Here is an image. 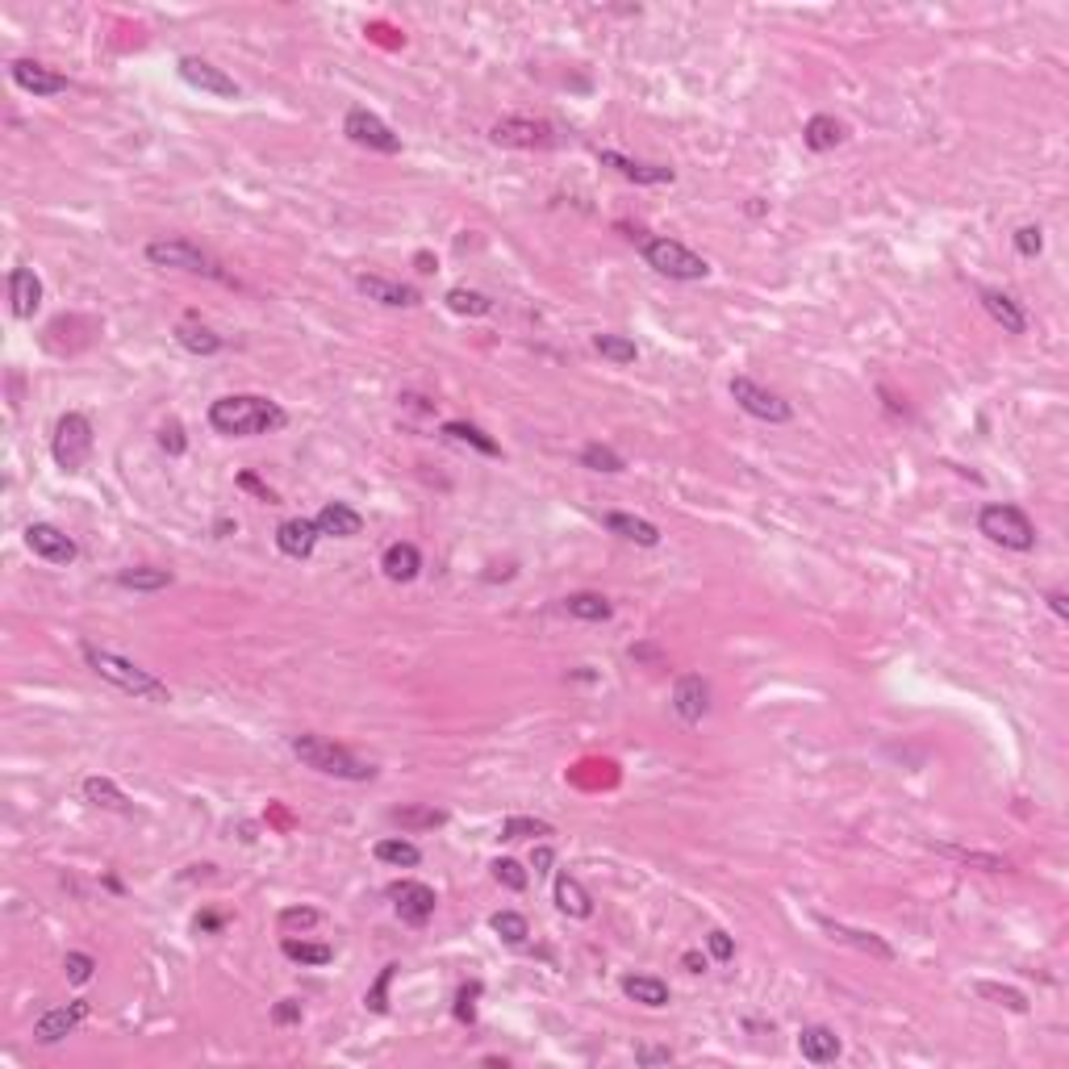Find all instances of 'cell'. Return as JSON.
Wrapping results in <instances>:
<instances>
[{
	"label": "cell",
	"instance_id": "obj_1",
	"mask_svg": "<svg viewBox=\"0 0 1069 1069\" xmlns=\"http://www.w3.org/2000/svg\"><path fill=\"white\" fill-rule=\"evenodd\" d=\"M209 426L226 439H255V435H276L289 426V414H284L272 397L259 393H230L218 397L209 406Z\"/></svg>",
	"mask_w": 1069,
	"mask_h": 1069
},
{
	"label": "cell",
	"instance_id": "obj_2",
	"mask_svg": "<svg viewBox=\"0 0 1069 1069\" xmlns=\"http://www.w3.org/2000/svg\"><path fill=\"white\" fill-rule=\"evenodd\" d=\"M80 656H84V664H88L92 673L105 677L109 685H117L122 694L147 698V702H168V698H172V694H168V685H163L155 673H147L142 664H134V660H126V656L105 652V648H97V644H80Z\"/></svg>",
	"mask_w": 1069,
	"mask_h": 1069
},
{
	"label": "cell",
	"instance_id": "obj_3",
	"mask_svg": "<svg viewBox=\"0 0 1069 1069\" xmlns=\"http://www.w3.org/2000/svg\"><path fill=\"white\" fill-rule=\"evenodd\" d=\"M289 748H293V756L301 760L305 769H314L322 777H339V781H372L376 777V765H368V760L347 752L343 744L326 740V735H293Z\"/></svg>",
	"mask_w": 1069,
	"mask_h": 1069
},
{
	"label": "cell",
	"instance_id": "obj_4",
	"mask_svg": "<svg viewBox=\"0 0 1069 1069\" xmlns=\"http://www.w3.org/2000/svg\"><path fill=\"white\" fill-rule=\"evenodd\" d=\"M978 531L990 539V543H999V548H1011V552H1032L1036 548V527H1032V518L1011 506V502H990L978 510Z\"/></svg>",
	"mask_w": 1069,
	"mask_h": 1069
},
{
	"label": "cell",
	"instance_id": "obj_5",
	"mask_svg": "<svg viewBox=\"0 0 1069 1069\" xmlns=\"http://www.w3.org/2000/svg\"><path fill=\"white\" fill-rule=\"evenodd\" d=\"M639 255L648 259V268L669 276V280H706L710 276V264L702 255H694L685 243L677 239H644L639 243Z\"/></svg>",
	"mask_w": 1069,
	"mask_h": 1069
},
{
	"label": "cell",
	"instance_id": "obj_6",
	"mask_svg": "<svg viewBox=\"0 0 1069 1069\" xmlns=\"http://www.w3.org/2000/svg\"><path fill=\"white\" fill-rule=\"evenodd\" d=\"M147 264L155 268H172V272H193V276H213V280H226L222 268L213 264V259L188 239H155L147 243Z\"/></svg>",
	"mask_w": 1069,
	"mask_h": 1069
},
{
	"label": "cell",
	"instance_id": "obj_7",
	"mask_svg": "<svg viewBox=\"0 0 1069 1069\" xmlns=\"http://www.w3.org/2000/svg\"><path fill=\"white\" fill-rule=\"evenodd\" d=\"M51 456L63 472H80L92 456V422L84 414H63L51 435Z\"/></svg>",
	"mask_w": 1069,
	"mask_h": 1069
},
{
	"label": "cell",
	"instance_id": "obj_8",
	"mask_svg": "<svg viewBox=\"0 0 1069 1069\" xmlns=\"http://www.w3.org/2000/svg\"><path fill=\"white\" fill-rule=\"evenodd\" d=\"M731 397H735V406H740L744 414H752V418H760V422L781 426V422H790V418H794L790 401H781L773 389L756 385L752 376H731Z\"/></svg>",
	"mask_w": 1069,
	"mask_h": 1069
},
{
	"label": "cell",
	"instance_id": "obj_9",
	"mask_svg": "<svg viewBox=\"0 0 1069 1069\" xmlns=\"http://www.w3.org/2000/svg\"><path fill=\"white\" fill-rule=\"evenodd\" d=\"M385 894L393 898V911L401 915V923H410V928H422V923L431 919L435 907H439L435 890L426 886V882H410V877H401V882H389Z\"/></svg>",
	"mask_w": 1069,
	"mask_h": 1069
},
{
	"label": "cell",
	"instance_id": "obj_10",
	"mask_svg": "<svg viewBox=\"0 0 1069 1069\" xmlns=\"http://www.w3.org/2000/svg\"><path fill=\"white\" fill-rule=\"evenodd\" d=\"M343 134L355 142V147H368V151H380V155H397L401 151V138L368 109H351L343 117Z\"/></svg>",
	"mask_w": 1069,
	"mask_h": 1069
},
{
	"label": "cell",
	"instance_id": "obj_11",
	"mask_svg": "<svg viewBox=\"0 0 1069 1069\" xmlns=\"http://www.w3.org/2000/svg\"><path fill=\"white\" fill-rule=\"evenodd\" d=\"M489 138L497 142V147L535 151V147H548V142H552V126L548 122H535V117H502V122H493Z\"/></svg>",
	"mask_w": 1069,
	"mask_h": 1069
},
{
	"label": "cell",
	"instance_id": "obj_12",
	"mask_svg": "<svg viewBox=\"0 0 1069 1069\" xmlns=\"http://www.w3.org/2000/svg\"><path fill=\"white\" fill-rule=\"evenodd\" d=\"M180 76H184L188 88L209 92V97H222V101H239V92H243L222 67H213L209 59H197V55H184L180 59Z\"/></svg>",
	"mask_w": 1069,
	"mask_h": 1069
},
{
	"label": "cell",
	"instance_id": "obj_13",
	"mask_svg": "<svg viewBox=\"0 0 1069 1069\" xmlns=\"http://www.w3.org/2000/svg\"><path fill=\"white\" fill-rule=\"evenodd\" d=\"M26 548L46 564H71L80 556L76 539H71L67 531H59L55 522H30L26 527Z\"/></svg>",
	"mask_w": 1069,
	"mask_h": 1069
},
{
	"label": "cell",
	"instance_id": "obj_14",
	"mask_svg": "<svg viewBox=\"0 0 1069 1069\" xmlns=\"http://www.w3.org/2000/svg\"><path fill=\"white\" fill-rule=\"evenodd\" d=\"M9 76L21 92H30V97H59V92L71 88V80L63 71H51L46 63H34V59H13L9 63Z\"/></svg>",
	"mask_w": 1069,
	"mask_h": 1069
},
{
	"label": "cell",
	"instance_id": "obj_15",
	"mask_svg": "<svg viewBox=\"0 0 1069 1069\" xmlns=\"http://www.w3.org/2000/svg\"><path fill=\"white\" fill-rule=\"evenodd\" d=\"M88 1015H92V1007H88L84 999L67 1003V1007H51V1011H46V1015L38 1019V1024H34V1040H38V1044H59L63 1036L76 1032Z\"/></svg>",
	"mask_w": 1069,
	"mask_h": 1069
},
{
	"label": "cell",
	"instance_id": "obj_16",
	"mask_svg": "<svg viewBox=\"0 0 1069 1069\" xmlns=\"http://www.w3.org/2000/svg\"><path fill=\"white\" fill-rule=\"evenodd\" d=\"M355 289H360L368 301L376 305H389V310H414L418 305V289H410V284H401V280H385V276H355Z\"/></svg>",
	"mask_w": 1069,
	"mask_h": 1069
},
{
	"label": "cell",
	"instance_id": "obj_17",
	"mask_svg": "<svg viewBox=\"0 0 1069 1069\" xmlns=\"http://www.w3.org/2000/svg\"><path fill=\"white\" fill-rule=\"evenodd\" d=\"M673 710H677L685 723H702L706 710H710V685L698 673L677 677V685H673Z\"/></svg>",
	"mask_w": 1069,
	"mask_h": 1069
},
{
	"label": "cell",
	"instance_id": "obj_18",
	"mask_svg": "<svg viewBox=\"0 0 1069 1069\" xmlns=\"http://www.w3.org/2000/svg\"><path fill=\"white\" fill-rule=\"evenodd\" d=\"M318 522L314 518H284L280 527H276V548L284 556H293V560H305L314 548H318Z\"/></svg>",
	"mask_w": 1069,
	"mask_h": 1069
},
{
	"label": "cell",
	"instance_id": "obj_19",
	"mask_svg": "<svg viewBox=\"0 0 1069 1069\" xmlns=\"http://www.w3.org/2000/svg\"><path fill=\"white\" fill-rule=\"evenodd\" d=\"M819 928L831 936V940H840V944H852V948H861V953L877 957V961H894V948L877 936V932H865V928H848V923H836V919H827L819 915Z\"/></svg>",
	"mask_w": 1069,
	"mask_h": 1069
},
{
	"label": "cell",
	"instance_id": "obj_20",
	"mask_svg": "<svg viewBox=\"0 0 1069 1069\" xmlns=\"http://www.w3.org/2000/svg\"><path fill=\"white\" fill-rule=\"evenodd\" d=\"M9 301H13V314L17 318H34L38 314V305H42V280H38L34 268L17 264L9 272Z\"/></svg>",
	"mask_w": 1069,
	"mask_h": 1069
},
{
	"label": "cell",
	"instance_id": "obj_21",
	"mask_svg": "<svg viewBox=\"0 0 1069 1069\" xmlns=\"http://www.w3.org/2000/svg\"><path fill=\"white\" fill-rule=\"evenodd\" d=\"M598 163L602 168H614L619 176L635 180V184H673V168H660V163H635L619 151H598Z\"/></svg>",
	"mask_w": 1069,
	"mask_h": 1069
},
{
	"label": "cell",
	"instance_id": "obj_22",
	"mask_svg": "<svg viewBox=\"0 0 1069 1069\" xmlns=\"http://www.w3.org/2000/svg\"><path fill=\"white\" fill-rule=\"evenodd\" d=\"M982 305H986V314L1007 330V335H1024V330H1028L1024 305H1019L1011 293H1003V289H982Z\"/></svg>",
	"mask_w": 1069,
	"mask_h": 1069
},
{
	"label": "cell",
	"instance_id": "obj_23",
	"mask_svg": "<svg viewBox=\"0 0 1069 1069\" xmlns=\"http://www.w3.org/2000/svg\"><path fill=\"white\" fill-rule=\"evenodd\" d=\"M318 531L322 535H330V539H355L364 531V518H360V510H351L347 502H326L322 510H318Z\"/></svg>",
	"mask_w": 1069,
	"mask_h": 1069
},
{
	"label": "cell",
	"instance_id": "obj_24",
	"mask_svg": "<svg viewBox=\"0 0 1069 1069\" xmlns=\"http://www.w3.org/2000/svg\"><path fill=\"white\" fill-rule=\"evenodd\" d=\"M840 1049H844L840 1036L831 1032V1028H823V1024H811V1028L798 1032V1053L811 1061V1065H831V1061L840 1057Z\"/></svg>",
	"mask_w": 1069,
	"mask_h": 1069
},
{
	"label": "cell",
	"instance_id": "obj_25",
	"mask_svg": "<svg viewBox=\"0 0 1069 1069\" xmlns=\"http://www.w3.org/2000/svg\"><path fill=\"white\" fill-rule=\"evenodd\" d=\"M602 527L610 531V535H619V539H627V543H639V548H656L660 543V531L652 527L648 518H635V514H606L602 518Z\"/></svg>",
	"mask_w": 1069,
	"mask_h": 1069
},
{
	"label": "cell",
	"instance_id": "obj_26",
	"mask_svg": "<svg viewBox=\"0 0 1069 1069\" xmlns=\"http://www.w3.org/2000/svg\"><path fill=\"white\" fill-rule=\"evenodd\" d=\"M380 568H385V577L389 581H414L422 573V552L414 548V543H389L385 556H380Z\"/></svg>",
	"mask_w": 1069,
	"mask_h": 1069
},
{
	"label": "cell",
	"instance_id": "obj_27",
	"mask_svg": "<svg viewBox=\"0 0 1069 1069\" xmlns=\"http://www.w3.org/2000/svg\"><path fill=\"white\" fill-rule=\"evenodd\" d=\"M623 994L639 1007H669V982H660L656 973H627L623 978Z\"/></svg>",
	"mask_w": 1069,
	"mask_h": 1069
},
{
	"label": "cell",
	"instance_id": "obj_28",
	"mask_svg": "<svg viewBox=\"0 0 1069 1069\" xmlns=\"http://www.w3.org/2000/svg\"><path fill=\"white\" fill-rule=\"evenodd\" d=\"M802 142H806L811 151H819V155H823V151H836L840 142H844V126H840L831 113H815L811 122L802 126Z\"/></svg>",
	"mask_w": 1069,
	"mask_h": 1069
},
{
	"label": "cell",
	"instance_id": "obj_29",
	"mask_svg": "<svg viewBox=\"0 0 1069 1069\" xmlns=\"http://www.w3.org/2000/svg\"><path fill=\"white\" fill-rule=\"evenodd\" d=\"M556 907L564 915H573V919H589L593 915V898L585 894V886L577 882L573 873H560L556 877Z\"/></svg>",
	"mask_w": 1069,
	"mask_h": 1069
},
{
	"label": "cell",
	"instance_id": "obj_30",
	"mask_svg": "<svg viewBox=\"0 0 1069 1069\" xmlns=\"http://www.w3.org/2000/svg\"><path fill=\"white\" fill-rule=\"evenodd\" d=\"M176 343L184 351H193V355H218L222 351V335H213L209 326H201L197 318H184L176 326Z\"/></svg>",
	"mask_w": 1069,
	"mask_h": 1069
},
{
	"label": "cell",
	"instance_id": "obj_31",
	"mask_svg": "<svg viewBox=\"0 0 1069 1069\" xmlns=\"http://www.w3.org/2000/svg\"><path fill=\"white\" fill-rule=\"evenodd\" d=\"M936 852L969 865V869H982V873H1007L1011 869V861L999 857V852H978V848H957V844H936Z\"/></svg>",
	"mask_w": 1069,
	"mask_h": 1069
},
{
	"label": "cell",
	"instance_id": "obj_32",
	"mask_svg": "<svg viewBox=\"0 0 1069 1069\" xmlns=\"http://www.w3.org/2000/svg\"><path fill=\"white\" fill-rule=\"evenodd\" d=\"M117 585L134 589V593H155V589H168L172 585V573H168V568L138 564V568H122V573H117Z\"/></svg>",
	"mask_w": 1069,
	"mask_h": 1069
},
{
	"label": "cell",
	"instance_id": "obj_33",
	"mask_svg": "<svg viewBox=\"0 0 1069 1069\" xmlns=\"http://www.w3.org/2000/svg\"><path fill=\"white\" fill-rule=\"evenodd\" d=\"M564 610L573 614V619H581V623H606L614 614V606L602 598V593H568Z\"/></svg>",
	"mask_w": 1069,
	"mask_h": 1069
},
{
	"label": "cell",
	"instance_id": "obj_34",
	"mask_svg": "<svg viewBox=\"0 0 1069 1069\" xmlns=\"http://www.w3.org/2000/svg\"><path fill=\"white\" fill-rule=\"evenodd\" d=\"M389 819L406 831H435L447 823V811H435V806H397V811H389Z\"/></svg>",
	"mask_w": 1069,
	"mask_h": 1069
},
{
	"label": "cell",
	"instance_id": "obj_35",
	"mask_svg": "<svg viewBox=\"0 0 1069 1069\" xmlns=\"http://www.w3.org/2000/svg\"><path fill=\"white\" fill-rule=\"evenodd\" d=\"M280 953L289 961H297V965H330L335 961V948L330 944H310V940H297V936H284Z\"/></svg>",
	"mask_w": 1069,
	"mask_h": 1069
},
{
	"label": "cell",
	"instance_id": "obj_36",
	"mask_svg": "<svg viewBox=\"0 0 1069 1069\" xmlns=\"http://www.w3.org/2000/svg\"><path fill=\"white\" fill-rule=\"evenodd\" d=\"M372 857L380 861V865H397V869H414L418 861H422V852H418V844H410V840H376V848H372Z\"/></svg>",
	"mask_w": 1069,
	"mask_h": 1069
},
{
	"label": "cell",
	"instance_id": "obj_37",
	"mask_svg": "<svg viewBox=\"0 0 1069 1069\" xmlns=\"http://www.w3.org/2000/svg\"><path fill=\"white\" fill-rule=\"evenodd\" d=\"M84 798L92 806H105V811H130V798L113 786L109 777H88L84 781Z\"/></svg>",
	"mask_w": 1069,
	"mask_h": 1069
},
{
	"label": "cell",
	"instance_id": "obj_38",
	"mask_svg": "<svg viewBox=\"0 0 1069 1069\" xmlns=\"http://www.w3.org/2000/svg\"><path fill=\"white\" fill-rule=\"evenodd\" d=\"M443 435H447V439H456V443L477 447L481 456H497V451H502V447H497V443L481 431V426H472V422H443Z\"/></svg>",
	"mask_w": 1069,
	"mask_h": 1069
},
{
	"label": "cell",
	"instance_id": "obj_39",
	"mask_svg": "<svg viewBox=\"0 0 1069 1069\" xmlns=\"http://www.w3.org/2000/svg\"><path fill=\"white\" fill-rule=\"evenodd\" d=\"M593 351H598L602 360H610V364H635L639 360V347L627 335H598L593 339Z\"/></svg>",
	"mask_w": 1069,
	"mask_h": 1069
},
{
	"label": "cell",
	"instance_id": "obj_40",
	"mask_svg": "<svg viewBox=\"0 0 1069 1069\" xmlns=\"http://www.w3.org/2000/svg\"><path fill=\"white\" fill-rule=\"evenodd\" d=\"M447 310L451 314H468V318H485L493 310V301L485 293H477V289H451L447 293Z\"/></svg>",
	"mask_w": 1069,
	"mask_h": 1069
},
{
	"label": "cell",
	"instance_id": "obj_41",
	"mask_svg": "<svg viewBox=\"0 0 1069 1069\" xmlns=\"http://www.w3.org/2000/svg\"><path fill=\"white\" fill-rule=\"evenodd\" d=\"M581 464L585 468H593V472H623L627 464H623V456L614 447H606V443H589V447H581Z\"/></svg>",
	"mask_w": 1069,
	"mask_h": 1069
},
{
	"label": "cell",
	"instance_id": "obj_42",
	"mask_svg": "<svg viewBox=\"0 0 1069 1069\" xmlns=\"http://www.w3.org/2000/svg\"><path fill=\"white\" fill-rule=\"evenodd\" d=\"M535 836H552V823L531 815H510L502 823V840H535Z\"/></svg>",
	"mask_w": 1069,
	"mask_h": 1069
},
{
	"label": "cell",
	"instance_id": "obj_43",
	"mask_svg": "<svg viewBox=\"0 0 1069 1069\" xmlns=\"http://www.w3.org/2000/svg\"><path fill=\"white\" fill-rule=\"evenodd\" d=\"M489 928H493L497 936H502L506 944H514V948H518V944H527V936H531L527 919H522L518 911H497V915L489 919Z\"/></svg>",
	"mask_w": 1069,
	"mask_h": 1069
},
{
	"label": "cell",
	"instance_id": "obj_44",
	"mask_svg": "<svg viewBox=\"0 0 1069 1069\" xmlns=\"http://www.w3.org/2000/svg\"><path fill=\"white\" fill-rule=\"evenodd\" d=\"M982 994V999H990V1003H999V1007H1007V1011H1015V1015H1024L1028 1011V999L1019 990H1011V986H999V982H978L973 986Z\"/></svg>",
	"mask_w": 1069,
	"mask_h": 1069
},
{
	"label": "cell",
	"instance_id": "obj_45",
	"mask_svg": "<svg viewBox=\"0 0 1069 1069\" xmlns=\"http://www.w3.org/2000/svg\"><path fill=\"white\" fill-rule=\"evenodd\" d=\"M322 915L314 907H284L280 911V928L284 932H305V928H318Z\"/></svg>",
	"mask_w": 1069,
	"mask_h": 1069
},
{
	"label": "cell",
	"instance_id": "obj_46",
	"mask_svg": "<svg viewBox=\"0 0 1069 1069\" xmlns=\"http://www.w3.org/2000/svg\"><path fill=\"white\" fill-rule=\"evenodd\" d=\"M493 877H497V882H502L506 890H527V869H522L518 861H510V857L493 865Z\"/></svg>",
	"mask_w": 1069,
	"mask_h": 1069
},
{
	"label": "cell",
	"instance_id": "obj_47",
	"mask_svg": "<svg viewBox=\"0 0 1069 1069\" xmlns=\"http://www.w3.org/2000/svg\"><path fill=\"white\" fill-rule=\"evenodd\" d=\"M63 969H67V978H71V982L84 986V982L92 978V969H97V961H92L88 953H67V957H63Z\"/></svg>",
	"mask_w": 1069,
	"mask_h": 1069
},
{
	"label": "cell",
	"instance_id": "obj_48",
	"mask_svg": "<svg viewBox=\"0 0 1069 1069\" xmlns=\"http://www.w3.org/2000/svg\"><path fill=\"white\" fill-rule=\"evenodd\" d=\"M1015 251H1019V255H1028V259L1040 255V251H1044V230H1040V226H1019V230H1015Z\"/></svg>",
	"mask_w": 1069,
	"mask_h": 1069
},
{
	"label": "cell",
	"instance_id": "obj_49",
	"mask_svg": "<svg viewBox=\"0 0 1069 1069\" xmlns=\"http://www.w3.org/2000/svg\"><path fill=\"white\" fill-rule=\"evenodd\" d=\"M159 447L168 451V456H184V447H188V443H184V426H180V422H168V426H163V431H159Z\"/></svg>",
	"mask_w": 1069,
	"mask_h": 1069
},
{
	"label": "cell",
	"instance_id": "obj_50",
	"mask_svg": "<svg viewBox=\"0 0 1069 1069\" xmlns=\"http://www.w3.org/2000/svg\"><path fill=\"white\" fill-rule=\"evenodd\" d=\"M272 1024L280 1028H289V1024H301V999H280L272 1007Z\"/></svg>",
	"mask_w": 1069,
	"mask_h": 1069
},
{
	"label": "cell",
	"instance_id": "obj_51",
	"mask_svg": "<svg viewBox=\"0 0 1069 1069\" xmlns=\"http://www.w3.org/2000/svg\"><path fill=\"white\" fill-rule=\"evenodd\" d=\"M393 973H397V965H385V973H380V982H376V986L368 990V999H364V1003H368V1007H372L376 1015H380V1011L389 1007V1003H385V986L393 982Z\"/></svg>",
	"mask_w": 1069,
	"mask_h": 1069
},
{
	"label": "cell",
	"instance_id": "obj_52",
	"mask_svg": "<svg viewBox=\"0 0 1069 1069\" xmlns=\"http://www.w3.org/2000/svg\"><path fill=\"white\" fill-rule=\"evenodd\" d=\"M706 948H710V957H715V961H731L735 957V944H731L727 932H710L706 936Z\"/></svg>",
	"mask_w": 1069,
	"mask_h": 1069
},
{
	"label": "cell",
	"instance_id": "obj_53",
	"mask_svg": "<svg viewBox=\"0 0 1069 1069\" xmlns=\"http://www.w3.org/2000/svg\"><path fill=\"white\" fill-rule=\"evenodd\" d=\"M481 994V986H464L460 990V999H456V1019H464V1024H472L477 1019V1007H472V999Z\"/></svg>",
	"mask_w": 1069,
	"mask_h": 1069
},
{
	"label": "cell",
	"instance_id": "obj_54",
	"mask_svg": "<svg viewBox=\"0 0 1069 1069\" xmlns=\"http://www.w3.org/2000/svg\"><path fill=\"white\" fill-rule=\"evenodd\" d=\"M239 485H243V489H251V493L259 497V502H268V506H276V502H280V497H276V493H272L264 481H255L251 472H243V477H239Z\"/></svg>",
	"mask_w": 1069,
	"mask_h": 1069
},
{
	"label": "cell",
	"instance_id": "obj_55",
	"mask_svg": "<svg viewBox=\"0 0 1069 1069\" xmlns=\"http://www.w3.org/2000/svg\"><path fill=\"white\" fill-rule=\"evenodd\" d=\"M635 1061L639 1065H669L673 1061V1049H635Z\"/></svg>",
	"mask_w": 1069,
	"mask_h": 1069
},
{
	"label": "cell",
	"instance_id": "obj_56",
	"mask_svg": "<svg viewBox=\"0 0 1069 1069\" xmlns=\"http://www.w3.org/2000/svg\"><path fill=\"white\" fill-rule=\"evenodd\" d=\"M531 865H535V873H552V865H556V852H552L548 844H539V848L531 852Z\"/></svg>",
	"mask_w": 1069,
	"mask_h": 1069
},
{
	"label": "cell",
	"instance_id": "obj_57",
	"mask_svg": "<svg viewBox=\"0 0 1069 1069\" xmlns=\"http://www.w3.org/2000/svg\"><path fill=\"white\" fill-rule=\"evenodd\" d=\"M1044 602L1053 606L1057 619H1069V602H1065V593H1061V589H1049V598H1044Z\"/></svg>",
	"mask_w": 1069,
	"mask_h": 1069
},
{
	"label": "cell",
	"instance_id": "obj_58",
	"mask_svg": "<svg viewBox=\"0 0 1069 1069\" xmlns=\"http://www.w3.org/2000/svg\"><path fill=\"white\" fill-rule=\"evenodd\" d=\"M681 965L690 969V973H702V969H706V957H702V953H685V957H681Z\"/></svg>",
	"mask_w": 1069,
	"mask_h": 1069
},
{
	"label": "cell",
	"instance_id": "obj_59",
	"mask_svg": "<svg viewBox=\"0 0 1069 1069\" xmlns=\"http://www.w3.org/2000/svg\"><path fill=\"white\" fill-rule=\"evenodd\" d=\"M418 272H435V259L431 255H418Z\"/></svg>",
	"mask_w": 1069,
	"mask_h": 1069
}]
</instances>
